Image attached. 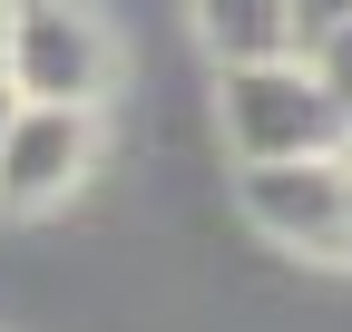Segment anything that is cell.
Segmentation results:
<instances>
[{
    "label": "cell",
    "mask_w": 352,
    "mask_h": 332,
    "mask_svg": "<svg viewBox=\"0 0 352 332\" xmlns=\"http://www.w3.org/2000/svg\"><path fill=\"white\" fill-rule=\"evenodd\" d=\"M215 128H226L235 166H294V156H333V147H352L342 108H333V88H323V69L303 59V49L215 69Z\"/></svg>",
    "instance_id": "obj_1"
},
{
    "label": "cell",
    "mask_w": 352,
    "mask_h": 332,
    "mask_svg": "<svg viewBox=\"0 0 352 332\" xmlns=\"http://www.w3.org/2000/svg\"><path fill=\"white\" fill-rule=\"evenodd\" d=\"M0 78H10L20 98H39V108H98L127 78V49H118V29L88 10V0H10Z\"/></svg>",
    "instance_id": "obj_2"
},
{
    "label": "cell",
    "mask_w": 352,
    "mask_h": 332,
    "mask_svg": "<svg viewBox=\"0 0 352 332\" xmlns=\"http://www.w3.org/2000/svg\"><path fill=\"white\" fill-rule=\"evenodd\" d=\"M98 166V108H39L20 98L0 128V215H50Z\"/></svg>",
    "instance_id": "obj_3"
},
{
    "label": "cell",
    "mask_w": 352,
    "mask_h": 332,
    "mask_svg": "<svg viewBox=\"0 0 352 332\" xmlns=\"http://www.w3.org/2000/svg\"><path fill=\"white\" fill-rule=\"evenodd\" d=\"M186 20H196V39H206L215 69H235V59H284V49H294L284 0H186Z\"/></svg>",
    "instance_id": "obj_4"
},
{
    "label": "cell",
    "mask_w": 352,
    "mask_h": 332,
    "mask_svg": "<svg viewBox=\"0 0 352 332\" xmlns=\"http://www.w3.org/2000/svg\"><path fill=\"white\" fill-rule=\"evenodd\" d=\"M303 59L323 69V88H333V108H342V128H352V20H342L333 39H314V49H303Z\"/></svg>",
    "instance_id": "obj_5"
},
{
    "label": "cell",
    "mask_w": 352,
    "mask_h": 332,
    "mask_svg": "<svg viewBox=\"0 0 352 332\" xmlns=\"http://www.w3.org/2000/svg\"><path fill=\"white\" fill-rule=\"evenodd\" d=\"M284 20H294V49H314V39H333L352 20V0H284Z\"/></svg>",
    "instance_id": "obj_6"
},
{
    "label": "cell",
    "mask_w": 352,
    "mask_h": 332,
    "mask_svg": "<svg viewBox=\"0 0 352 332\" xmlns=\"http://www.w3.org/2000/svg\"><path fill=\"white\" fill-rule=\"evenodd\" d=\"M10 108H20V88H10V78H0V128H10Z\"/></svg>",
    "instance_id": "obj_7"
},
{
    "label": "cell",
    "mask_w": 352,
    "mask_h": 332,
    "mask_svg": "<svg viewBox=\"0 0 352 332\" xmlns=\"http://www.w3.org/2000/svg\"><path fill=\"white\" fill-rule=\"evenodd\" d=\"M0 29H10V0H0Z\"/></svg>",
    "instance_id": "obj_8"
}]
</instances>
